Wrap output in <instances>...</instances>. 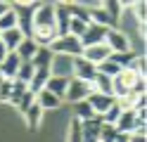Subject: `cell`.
<instances>
[{
	"label": "cell",
	"mask_w": 147,
	"mask_h": 142,
	"mask_svg": "<svg viewBox=\"0 0 147 142\" xmlns=\"http://www.w3.org/2000/svg\"><path fill=\"white\" fill-rule=\"evenodd\" d=\"M50 50H52V55H62V57L76 59V57H81V52H83V45H81L78 38L64 36V38H57V40L50 45Z\"/></svg>",
	"instance_id": "cell-1"
},
{
	"label": "cell",
	"mask_w": 147,
	"mask_h": 142,
	"mask_svg": "<svg viewBox=\"0 0 147 142\" xmlns=\"http://www.w3.org/2000/svg\"><path fill=\"white\" fill-rule=\"evenodd\" d=\"M105 45L109 47L112 55H121V52H131V40L123 31L119 28H109L107 36H105Z\"/></svg>",
	"instance_id": "cell-2"
},
{
	"label": "cell",
	"mask_w": 147,
	"mask_h": 142,
	"mask_svg": "<svg viewBox=\"0 0 147 142\" xmlns=\"http://www.w3.org/2000/svg\"><path fill=\"white\" fill-rule=\"evenodd\" d=\"M93 92V85L90 83H83L78 78H69V85H67V92H64V100L67 102H83L88 100V95Z\"/></svg>",
	"instance_id": "cell-3"
},
{
	"label": "cell",
	"mask_w": 147,
	"mask_h": 142,
	"mask_svg": "<svg viewBox=\"0 0 147 142\" xmlns=\"http://www.w3.org/2000/svg\"><path fill=\"white\" fill-rule=\"evenodd\" d=\"M69 24H71V12H69V5L57 3V5H55V31H57V38L69 36Z\"/></svg>",
	"instance_id": "cell-4"
},
{
	"label": "cell",
	"mask_w": 147,
	"mask_h": 142,
	"mask_svg": "<svg viewBox=\"0 0 147 142\" xmlns=\"http://www.w3.org/2000/svg\"><path fill=\"white\" fill-rule=\"evenodd\" d=\"M95 76H97L95 64L86 62L83 57H76V59H74V71H71V78H78V81H83V83H93V78H95Z\"/></svg>",
	"instance_id": "cell-5"
},
{
	"label": "cell",
	"mask_w": 147,
	"mask_h": 142,
	"mask_svg": "<svg viewBox=\"0 0 147 142\" xmlns=\"http://www.w3.org/2000/svg\"><path fill=\"white\" fill-rule=\"evenodd\" d=\"M33 26H55V5L38 3L33 9Z\"/></svg>",
	"instance_id": "cell-6"
},
{
	"label": "cell",
	"mask_w": 147,
	"mask_h": 142,
	"mask_svg": "<svg viewBox=\"0 0 147 142\" xmlns=\"http://www.w3.org/2000/svg\"><path fill=\"white\" fill-rule=\"evenodd\" d=\"M107 31H109L107 26H97V24H90V26L86 28V33L81 36L78 40H81V45H83V47H90V45H100V43H105V36H107Z\"/></svg>",
	"instance_id": "cell-7"
},
{
	"label": "cell",
	"mask_w": 147,
	"mask_h": 142,
	"mask_svg": "<svg viewBox=\"0 0 147 142\" xmlns=\"http://www.w3.org/2000/svg\"><path fill=\"white\" fill-rule=\"evenodd\" d=\"M109 47L105 45V43H100V45H90V47H83V52H81V57H83L86 62H90V64H102L105 59H109Z\"/></svg>",
	"instance_id": "cell-8"
},
{
	"label": "cell",
	"mask_w": 147,
	"mask_h": 142,
	"mask_svg": "<svg viewBox=\"0 0 147 142\" xmlns=\"http://www.w3.org/2000/svg\"><path fill=\"white\" fill-rule=\"evenodd\" d=\"M71 71H74V59H71V57H62V55H55L52 57L50 76H64V78H71Z\"/></svg>",
	"instance_id": "cell-9"
},
{
	"label": "cell",
	"mask_w": 147,
	"mask_h": 142,
	"mask_svg": "<svg viewBox=\"0 0 147 142\" xmlns=\"http://www.w3.org/2000/svg\"><path fill=\"white\" fill-rule=\"evenodd\" d=\"M100 126H102V116H95L90 121H81L83 142H100Z\"/></svg>",
	"instance_id": "cell-10"
},
{
	"label": "cell",
	"mask_w": 147,
	"mask_h": 142,
	"mask_svg": "<svg viewBox=\"0 0 147 142\" xmlns=\"http://www.w3.org/2000/svg\"><path fill=\"white\" fill-rule=\"evenodd\" d=\"M19 66H22V59L17 57V52H7V57L0 62V73H3L7 81H14V78H17V71H19Z\"/></svg>",
	"instance_id": "cell-11"
},
{
	"label": "cell",
	"mask_w": 147,
	"mask_h": 142,
	"mask_svg": "<svg viewBox=\"0 0 147 142\" xmlns=\"http://www.w3.org/2000/svg\"><path fill=\"white\" fill-rule=\"evenodd\" d=\"M62 102H64V100H59L57 95H52V92H48V90H40L38 95H36V104H38L43 111H55V109H59Z\"/></svg>",
	"instance_id": "cell-12"
},
{
	"label": "cell",
	"mask_w": 147,
	"mask_h": 142,
	"mask_svg": "<svg viewBox=\"0 0 147 142\" xmlns=\"http://www.w3.org/2000/svg\"><path fill=\"white\" fill-rule=\"evenodd\" d=\"M88 102H90V107H93V111L97 114V116H102V114L114 104V97H109V95H100V92H90L88 95Z\"/></svg>",
	"instance_id": "cell-13"
},
{
	"label": "cell",
	"mask_w": 147,
	"mask_h": 142,
	"mask_svg": "<svg viewBox=\"0 0 147 142\" xmlns=\"http://www.w3.org/2000/svg\"><path fill=\"white\" fill-rule=\"evenodd\" d=\"M24 33L19 31V28H10V31H3L0 33V43H3L7 47V52H17V47H19V43L24 40Z\"/></svg>",
	"instance_id": "cell-14"
},
{
	"label": "cell",
	"mask_w": 147,
	"mask_h": 142,
	"mask_svg": "<svg viewBox=\"0 0 147 142\" xmlns=\"http://www.w3.org/2000/svg\"><path fill=\"white\" fill-rule=\"evenodd\" d=\"M48 78H50V69H36L31 81H29V90L33 95H38L40 90H45V85H48Z\"/></svg>",
	"instance_id": "cell-15"
},
{
	"label": "cell",
	"mask_w": 147,
	"mask_h": 142,
	"mask_svg": "<svg viewBox=\"0 0 147 142\" xmlns=\"http://www.w3.org/2000/svg\"><path fill=\"white\" fill-rule=\"evenodd\" d=\"M43 114H45V111H43L36 102L24 111V118H26V126H29V130H38V128H40V123H43Z\"/></svg>",
	"instance_id": "cell-16"
},
{
	"label": "cell",
	"mask_w": 147,
	"mask_h": 142,
	"mask_svg": "<svg viewBox=\"0 0 147 142\" xmlns=\"http://www.w3.org/2000/svg\"><path fill=\"white\" fill-rule=\"evenodd\" d=\"M52 50L50 47H38L33 55V59H31V66L33 69H50V64H52Z\"/></svg>",
	"instance_id": "cell-17"
},
{
	"label": "cell",
	"mask_w": 147,
	"mask_h": 142,
	"mask_svg": "<svg viewBox=\"0 0 147 142\" xmlns=\"http://www.w3.org/2000/svg\"><path fill=\"white\" fill-rule=\"evenodd\" d=\"M67 85H69V78H64V76H50V78H48V85H45V90L52 92V95H57L59 100H64Z\"/></svg>",
	"instance_id": "cell-18"
},
{
	"label": "cell",
	"mask_w": 147,
	"mask_h": 142,
	"mask_svg": "<svg viewBox=\"0 0 147 142\" xmlns=\"http://www.w3.org/2000/svg\"><path fill=\"white\" fill-rule=\"evenodd\" d=\"M102 9H105V14L109 17V24H112V28H116L119 19H121L123 3H114V0H107V3H102Z\"/></svg>",
	"instance_id": "cell-19"
},
{
	"label": "cell",
	"mask_w": 147,
	"mask_h": 142,
	"mask_svg": "<svg viewBox=\"0 0 147 142\" xmlns=\"http://www.w3.org/2000/svg\"><path fill=\"white\" fill-rule=\"evenodd\" d=\"M36 50H38V45H36L31 38H24V40L19 43V47H17V57H19L22 62H31Z\"/></svg>",
	"instance_id": "cell-20"
},
{
	"label": "cell",
	"mask_w": 147,
	"mask_h": 142,
	"mask_svg": "<svg viewBox=\"0 0 147 142\" xmlns=\"http://www.w3.org/2000/svg\"><path fill=\"white\" fill-rule=\"evenodd\" d=\"M95 116H97V114L93 111V107H90L88 100L74 104V118H78V121H90V118H95Z\"/></svg>",
	"instance_id": "cell-21"
},
{
	"label": "cell",
	"mask_w": 147,
	"mask_h": 142,
	"mask_svg": "<svg viewBox=\"0 0 147 142\" xmlns=\"http://www.w3.org/2000/svg\"><path fill=\"white\" fill-rule=\"evenodd\" d=\"M93 92H100V95H109L112 97V78H107V76L102 73H97L95 78H93Z\"/></svg>",
	"instance_id": "cell-22"
},
{
	"label": "cell",
	"mask_w": 147,
	"mask_h": 142,
	"mask_svg": "<svg viewBox=\"0 0 147 142\" xmlns=\"http://www.w3.org/2000/svg\"><path fill=\"white\" fill-rule=\"evenodd\" d=\"M64 142H83V135H81V121H78V118H71V121H69Z\"/></svg>",
	"instance_id": "cell-23"
},
{
	"label": "cell",
	"mask_w": 147,
	"mask_h": 142,
	"mask_svg": "<svg viewBox=\"0 0 147 142\" xmlns=\"http://www.w3.org/2000/svg\"><path fill=\"white\" fill-rule=\"evenodd\" d=\"M26 90H29V85H26V83L12 81V92H10V104H12V107H17V104H19V100L24 97Z\"/></svg>",
	"instance_id": "cell-24"
},
{
	"label": "cell",
	"mask_w": 147,
	"mask_h": 142,
	"mask_svg": "<svg viewBox=\"0 0 147 142\" xmlns=\"http://www.w3.org/2000/svg\"><path fill=\"white\" fill-rule=\"evenodd\" d=\"M95 69H97V73H102V76H107V78H114V76H116L119 71H121V69H119V66H116V64H114L112 59H105L102 64H97Z\"/></svg>",
	"instance_id": "cell-25"
},
{
	"label": "cell",
	"mask_w": 147,
	"mask_h": 142,
	"mask_svg": "<svg viewBox=\"0 0 147 142\" xmlns=\"http://www.w3.org/2000/svg\"><path fill=\"white\" fill-rule=\"evenodd\" d=\"M10 28H17V14H14L12 7H10V12H5L3 17H0V33L10 31Z\"/></svg>",
	"instance_id": "cell-26"
},
{
	"label": "cell",
	"mask_w": 147,
	"mask_h": 142,
	"mask_svg": "<svg viewBox=\"0 0 147 142\" xmlns=\"http://www.w3.org/2000/svg\"><path fill=\"white\" fill-rule=\"evenodd\" d=\"M119 133L114 126H109V123H102L100 126V142H116Z\"/></svg>",
	"instance_id": "cell-27"
},
{
	"label": "cell",
	"mask_w": 147,
	"mask_h": 142,
	"mask_svg": "<svg viewBox=\"0 0 147 142\" xmlns=\"http://www.w3.org/2000/svg\"><path fill=\"white\" fill-rule=\"evenodd\" d=\"M33 66H31V62H22V66H19V71H17V78L14 81H22V83H26L29 85V81H31V76H33Z\"/></svg>",
	"instance_id": "cell-28"
},
{
	"label": "cell",
	"mask_w": 147,
	"mask_h": 142,
	"mask_svg": "<svg viewBox=\"0 0 147 142\" xmlns=\"http://www.w3.org/2000/svg\"><path fill=\"white\" fill-rule=\"evenodd\" d=\"M119 116H121V109H119V104H116V100H114V104L102 114V123H109V126H114V123L119 121Z\"/></svg>",
	"instance_id": "cell-29"
},
{
	"label": "cell",
	"mask_w": 147,
	"mask_h": 142,
	"mask_svg": "<svg viewBox=\"0 0 147 142\" xmlns=\"http://www.w3.org/2000/svg\"><path fill=\"white\" fill-rule=\"evenodd\" d=\"M33 102H36V95H33L31 90H26V92H24V97L19 100V104H17V109H19V111L24 114V111H26V109H29V107H31V104H33Z\"/></svg>",
	"instance_id": "cell-30"
},
{
	"label": "cell",
	"mask_w": 147,
	"mask_h": 142,
	"mask_svg": "<svg viewBox=\"0 0 147 142\" xmlns=\"http://www.w3.org/2000/svg\"><path fill=\"white\" fill-rule=\"evenodd\" d=\"M10 92H12V81H5L3 85H0V102L10 104Z\"/></svg>",
	"instance_id": "cell-31"
},
{
	"label": "cell",
	"mask_w": 147,
	"mask_h": 142,
	"mask_svg": "<svg viewBox=\"0 0 147 142\" xmlns=\"http://www.w3.org/2000/svg\"><path fill=\"white\" fill-rule=\"evenodd\" d=\"M128 142H147V140H145V135H140V133H131V135H128Z\"/></svg>",
	"instance_id": "cell-32"
},
{
	"label": "cell",
	"mask_w": 147,
	"mask_h": 142,
	"mask_svg": "<svg viewBox=\"0 0 147 142\" xmlns=\"http://www.w3.org/2000/svg\"><path fill=\"white\" fill-rule=\"evenodd\" d=\"M10 7H12L10 3H0V17H3L5 12H10Z\"/></svg>",
	"instance_id": "cell-33"
},
{
	"label": "cell",
	"mask_w": 147,
	"mask_h": 142,
	"mask_svg": "<svg viewBox=\"0 0 147 142\" xmlns=\"http://www.w3.org/2000/svg\"><path fill=\"white\" fill-rule=\"evenodd\" d=\"M5 57H7V47H5L3 43H0V62H3V59H5Z\"/></svg>",
	"instance_id": "cell-34"
},
{
	"label": "cell",
	"mask_w": 147,
	"mask_h": 142,
	"mask_svg": "<svg viewBox=\"0 0 147 142\" xmlns=\"http://www.w3.org/2000/svg\"><path fill=\"white\" fill-rule=\"evenodd\" d=\"M116 142H128V135H119V137H116Z\"/></svg>",
	"instance_id": "cell-35"
},
{
	"label": "cell",
	"mask_w": 147,
	"mask_h": 142,
	"mask_svg": "<svg viewBox=\"0 0 147 142\" xmlns=\"http://www.w3.org/2000/svg\"><path fill=\"white\" fill-rule=\"evenodd\" d=\"M5 81H7V78H5V76H3V73H0V85H3Z\"/></svg>",
	"instance_id": "cell-36"
}]
</instances>
